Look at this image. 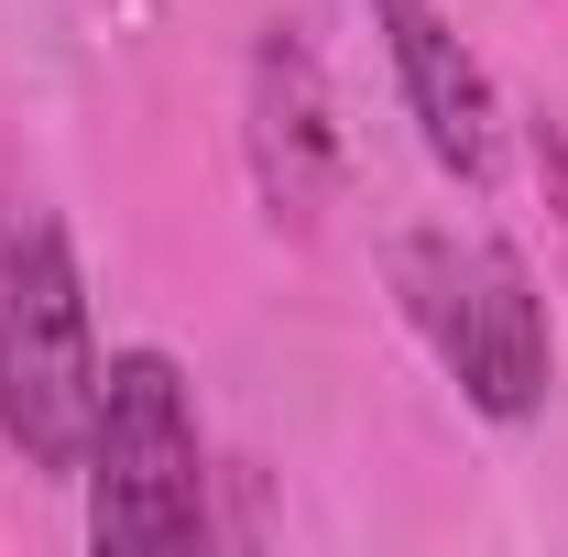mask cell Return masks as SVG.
<instances>
[{
  "label": "cell",
  "instance_id": "cell-2",
  "mask_svg": "<svg viewBox=\"0 0 568 557\" xmlns=\"http://www.w3.org/2000/svg\"><path fill=\"white\" fill-rule=\"evenodd\" d=\"M99 405V340H88V274L55 209L0 198V437L22 470L67 482Z\"/></svg>",
  "mask_w": 568,
  "mask_h": 557
},
{
  "label": "cell",
  "instance_id": "cell-5",
  "mask_svg": "<svg viewBox=\"0 0 568 557\" xmlns=\"http://www.w3.org/2000/svg\"><path fill=\"white\" fill-rule=\"evenodd\" d=\"M372 22H383L394 88H405V110H416V142L437 153V175L493 186L503 175V99H493V67L470 55V33H459L437 0H372Z\"/></svg>",
  "mask_w": 568,
  "mask_h": 557
},
{
  "label": "cell",
  "instance_id": "cell-6",
  "mask_svg": "<svg viewBox=\"0 0 568 557\" xmlns=\"http://www.w3.org/2000/svg\"><path fill=\"white\" fill-rule=\"evenodd\" d=\"M525 153H536V175H547V198H558V219H568V121L558 110L525 121Z\"/></svg>",
  "mask_w": 568,
  "mask_h": 557
},
{
  "label": "cell",
  "instance_id": "cell-4",
  "mask_svg": "<svg viewBox=\"0 0 568 557\" xmlns=\"http://www.w3.org/2000/svg\"><path fill=\"white\" fill-rule=\"evenodd\" d=\"M241 153H252V198L274 230H317L339 209V99H328V67L317 44L274 22L252 44V77H241Z\"/></svg>",
  "mask_w": 568,
  "mask_h": 557
},
{
  "label": "cell",
  "instance_id": "cell-1",
  "mask_svg": "<svg viewBox=\"0 0 568 557\" xmlns=\"http://www.w3.org/2000/svg\"><path fill=\"white\" fill-rule=\"evenodd\" d=\"M394 295H405L416 340L437 350V372L459 383L470 416H493V426L547 416L558 328H547V295H536L514 241H493V230H405L394 241Z\"/></svg>",
  "mask_w": 568,
  "mask_h": 557
},
{
  "label": "cell",
  "instance_id": "cell-3",
  "mask_svg": "<svg viewBox=\"0 0 568 557\" xmlns=\"http://www.w3.org/2000/svg\"><path fill=\"white\" fill-rule=\"evenodd\" d=\"M88 547H197L209 536V459H197V405L164 350H110L99 405H88Z\"/></svg>",
  "mask_w": 568,
  "mask_h": 557
}]
</instances>
